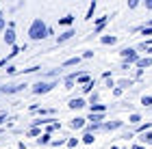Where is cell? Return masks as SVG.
I'll use <instances>...</instances> for the list:
<instances>
[{
	"label": "cell",
	"mask_w": 152,
	"mask_h": 149,
	"mask_svg": "<svg viewBox=\"0 0 152 149\" xmlns=\"http://www.w3.org/2000/svg\"><path fill=\"white\" fill-rule=\"evenodd\" d=\"M141 32H143V35H152V26H148V28H143Z\"/></svg>",
	"instance_id": "obj_36"
},
{
	"label": "cell",
	"mask_w": 152,
	"mask_h": 149,
	"mask_svg": "<svg viewBox=\"0 0 152 149\" xmlns=\"http://www.w3.org/2000/svg\"><path fill=\"white\" fill-rule=\"evenodd\" d=\"M139 145H152V132H143L141 134V138H139Z\"/></svg>",
	"instance_id": "obj_12"
},
{
	"label": "cell",
	"mask_w": 152,
	"mask_h": 149,
	"mask_svg": "<svg viewBox=\"0 0 152 149\" xmlns=\"http://www.w3.org/2000/svg\"><path fill=\"white\" fill-rule=\"evenodd\" d=\"M2 132H4V130H2V127H0V134H2Z\"/></svg>",
	"instance_id": "obj_40"
},
{
	"label": "cell",
	"mask_w": 152,
	"mask_h": 149,
	"mask_svg": "<svg viewBox=\"0 0 152 149\" xmlns=\"http://www.w3.org/2000/svg\"><path fill=\"white\" fill-rule=\"evenodd\" d=\"M4 28H7V19H4L2 13H0V32H4Z\"/></svg>",
	"instance_id": "obj_27"
},
{
	"label": "cell",
	"mask_w": 152,
	"mask_h": 149,
	"mask_svg": "<svg viewBox=\"0 0 152 149\" xmlns=\"http://www.w3.org/2000/svg\"><path fill=\"white\" fill-rule=\"evenodd\" d=\"M91 89H94V80H91V82H87L85 86H83V93H91Z\"/></svg>",
	"instance_id": "obj_28"
},
{
	"label": "cell",
	"mask_w": 152,
	"mask_h": 149,
	"mask_svg": "<svg viewBox=\"0 0 152 149\" xmlns=\"http://www.w3.org/2000/svg\"><path fill=\"white\" fill-rule=\"evenodd\" d=\"M4 121H7V114H0V125H2Z\"/></svg>",
	"instance_id": "obj_38"
},
{
	"label": "cell",
	"mask_w": 152,
	"mask_h": 149,
	"mask_svg": "<svg viewBox=\"0 0 152 149\" xmlns=\"http://www.w3.org/2000/svg\"><path fill=\"white\" fill-rule=\"evenodd\" d=\"M146 9H150V11H152V0H146Z\"/></svg>",
	"instance_id": "obj_37"
},
{
	"label": "cell",
	"mask_w": 152,
	"mask_h": 149,
	"mask_svg": "<svg viewBox=\"0 0 152 149\" xmlns=\"http://www.w3.org/2000/svg\"><path fill=\"white\" fill-rule=\"evenodd\" d=\"M72 22H74V15H72V13H67L65 17L59 19V26H72Z\"/></svg>",
	"instance_id": "obj_15"
},
{
	"label": "cell",
	"mask_w": 152,
	"mask_h": 149,
	"mask_svg": "<svg viewBox=\"0 0 152 149\" xmlns=\"http://www.w3.org/2000/svg\"><path fill=\"white\" fill-rule=\"evenodd\" d=\"M80 60H83L80 56H74V58H67V60H65V63H63V67H74V65H78V63H80Z\"/></svg>",
	"instance_id": "obj_17"
},
{
	"label": "cell",
	"mask_w": 152,
	"mask_h": 149,
	"mask_svg": "<svg viewBox=\"0 0 152 149\" xmlns=\"http://www.w3.org/2000/svg\"><path fill=\"white\" fill-rule=\"evenodd\" d=\"M28 136H41V130H39V127H31V130H28Z\"/></svg>",
	"instance_id": "obj_23"
},
{
	"label": "cell",
	"mask_w": 152,
	"mask_h": 149,
	"mask_svg": "<svg viewBox=\"0 0 152 149\" xmlns=\"http://www.w3.org/2000/svg\"><path fill=\"white\" fill-rule=\"evenodd\" d=\"M24 86H28L26 82L22 84H9V86H0V95H13V93H20L24 91Z\"/></svg>",
	"instance_id": "obj_4"
},
{
	"label": "cell",
	"mask_w": 152,
	"mask_h": 149,
	"mask_svg": "<svg viewBox=\"0 0 152 149\" xmlns=\"http://www.w3.org/2000/svg\"><path fill=\"white\" fill-rule=\"evenodd\" d=\"M102 119H104V114H89V121H91V123H96V125H100Z\"/></svg>",
	"instance_id": "obj_19"
},
{
	"label": "cell",
	"mask_w": 152,
	"mask_h": 149,
	"mask_svg": "<svg viewBox=\"0 0 152 149\" xmlns=\"http://www.w3.org/2000/svg\"><path fill=\"white\" fill-rule=\"evenodd\" d=\"M120 86H117V89H126V86H130V80H120V82H117Z\"/></svg>",
	"instance_id": "obj_29"
},
{
	"label": "cell",
	"mask_w": 152,
	"mask_h": 149,
	"mask_svg": "<svg viewBox=\"0 0 152 149\" xmlns=\"http://www.w3.org/2000/svg\"><path fill=\"white\" fill-rule=\"evenodd\" d=\"M128 121H130V123H139V121H141V117H139V114H130V117H128Z\"/></svg>",
	"instance_id": "obj_26"
},
{
	"label": "cell",
	"mask_w": 152,
	"mask_h": 149,
	"mask_svg": "<svg viewBox=\"0 0 152 149\" xmlns=\"http://www.w3.org/2000/svg\"><path fill=\"white\" fill-rule=\"evenodd\" d=\"M2 39H4V43H7V45H11V48L15 45V24H13V22H9V24H7Z\"/></svg>",
	"instance_id": "obj_2"
},
{
	"label": "cell",
	"mask_w": 152,
	"mask_h": 149,
	"mask_svg": "<svg viewBox=\"0 0 152 149\" xmlns=\"http://www.w3.org/2000/svg\"><path fill=\"white\" fill-rule=\"evenodd\" d=\"M137 6H139V2H137V0H130V2H128V9H137Z\"/></svg>",
	"instance_id": "obj_33"
},
{
	"label": "cell",
	"mask_w": 152,
	"mask_h": 149,
	"mask_svg": "<svg viewBox=\"0 0 152 149\" xmlns=\"http://www.w3.org/2000/svg\"><path fill=\"white\" fill-rule=\"evenodd\" d=\"M72 108V110H80V108H85L87 106V101L83 99V97H74V99H70V104H67Z\"/></svg>",
	"instance_id": "obj_6"
},
{
	"label": "cell",
	"mask_w": 152,
	"mask_h": 149,
	"mask_svg": "<svg viewBox=\"0 0 152 149\" xmlns=\"http://www.w3.org/2000/svg\"><path fill=\"white\" fill-rule=\"evenodd\" d=\"M61 145H65V140H61V138L59 140H52V149H59Z\"/></svg>",
	"instance_id": "obj_30"
},
{
	"label": "cell",
	"mask_w": 152,
	"mask_h": 149,
	"mask_svg": "<svg viewBox=\"0 0 152 149\" xmlns=\"http://www.w3.org/2000/svg\"><path fill=\"white\" fill-rule=\"evenodd\" d=\"M54 86H57V82H37L35 86H33V93H35V95H41V93L52 91Z\"/></svg>",
	"instance_id": "obj_5"
},
{
	"label": "cell",
	"mask_w": 152,
	"mask_h": 149,
	"mask_svg": "<svg viewBox=\"0 0 152 149\" xmlns=\"http://www.w3.org/2000/svg\"><path fill=\"white\" fill-rule=\"evenodd\" d=\"M120 54H122V58H124V63H126V65L139 60V54H137V50H133V48H124Z\"/></svg>",
	"instance_id": "obj_3"
},
{
	"label": "cell",
	"mask_w": 152,
	"mask_h": 149,
	"mask_svg": "<svg viewBox=\"0 0 152 149\" xmlns=\"http://www.w3.org/2000/svg\"><path fill=\"white\" fill-rule=\"evenodd\" d=\"M28 37H31V41H41V39L48 37V26H46V22L41 17H35L31 22V26H28Z\"/></svg>",
	"instance_id": "obj_1"
},
{
	"label": "cell",
	"mask_w": 152,
	"mask_h": 149,
	"mask_svg": "<svg viewBox=\"0 0 152 149\" xmlns=\"http://www.w3.org/2000/svg\"><path fill=\"white\" fill-rule=\"evenodd\" d=\"M109 22V17L104 15V17H98V19H96V32H100L102 28H104V24Z\"/></svg>",
	"instance_id": "obj_16"
},
{
	"label": "cell",
	"mask_w": 152,
	"mask_h": 149,
	"mask_svg": "<svg viewBox=\"0 0 152 149\" xmlns=\"http://www.w3.org/2000/svg\"><path fill=\"white\" fill-rule=\"evenodd\" d=\"M107 106L104 104H91V114H104Z\"/></svg>",
	"instance_id": "obj_14"
},
{
	"label": "cell",
	"mask_w": 152,
	"mask_h": 149,
	"mask_svg": "<svg viewBox=\"0 0 152 149\" xmlns=\"http://www.w3.org/2000/svg\"><path fill=\"white\" fill-rule=\"evenodd\" d=\"M111 149H120V147H111Z\"/></svg>",
	"instance_id": "obj_41"
},
{
	"label": "cell",
	"mask_w": 152,
	"mask_h": 149,
	"mask_svg": "<svg viewBox=\"0 0 152 149\" xmlns=\"http://www.w3.org/2000/svg\"><path fill=\"white\" fill-rule=\"evenodd\" d=\"M65 89H67V91H70V89H74V80L65 78Z\"/></svg>",
	"instance_id": "obj_31"
},
{
	"label": "cell",
	"mask_w": 152,
	"mask_h": 149,
	"mask_svg": "<svg viewBox=\"0 0 152 149\" xmlns=\"http://www.w3.org/2000/svg\"><path fill=\"white\" fill-rule=\"evenodd\" d=\"M70 127H72V130H80V127H85V119H83V117L72 119L70 121Z\"/></svg>",
	"instance_id": "obj_9"
},
{
	"label": "cell",
	"mask_w": 152,
	"mask_h": 149,
	"mask_svg": "<svg viewBox=\"0 0 152 149\" xmlns=\"http://www.w3.org/2000/svg\"><path fill=\"white\" fill-rule=\"evenodd\" d=\"M76 82L85 86L87 82H91V76H89V73H78V76H76Z\"/></svg>",
	"instance_id": "obj_13"
},
{
	"label": "cell",
	"mask_w": 152,
	"mask_h": 149,
	"mask_svg": "<svg viewBox=\"0 0 152 149\" xmlns=\"http://www.w3.org/2000/svg\"><path fill=\"white\" fill-rule=\"evenodd\" d=\"M74 35H76V30H74V28H67L63 35H59V37H57V43H65V41H70Z\"/></svg>",
	"instance_id": "obj_7"
},
{
	"label": "cell",
	"mask_w": 152,
	"mask_h": 149,
	"mask_svg": "<svg viewBox=\"0 0 152 149\" xmlns=\"http://www.w3.org/2000/svg\"><path fill=\"white\" fill-rule=\"evenodd\" d=\"M94 11H96V2L89 4V9H87V13H85V19H91V17H94Z\"/></svg>",
	"instance_id": "obj_21"
},
{
	"label": "cell",
	"mask_w": 152,
	"mask_h": 149,
	"mask_svg": "<svg viewBox=\"0 0 152 149\" xmlns=\"http://www.w3.org/2000/svg\"><path fill=\"white\" fill-rule=\"evenodd\" d=\"M133 149H146V147H141V145H133Z\"/></svg>",
	"instance_id": "obj_39"
},
{
	"label": "cell",
	"mask_w": 152,
	"mask_h": 149,
	"mask_svg": "<svg viewBox=\"0 0 152 149\" xmlns=\"http://www.w3.org/2000/svg\"><path fill=\"white\" fill-rule=\"evenodd\" d=\"M7 73H9V76H13V73H18V67L9 65V67H7Z\"/></svg>",
	"instance_id": "obj_32"
},
{
	"label": "cell",
	"mask_w": 152,
	"mask_h": 149,
	"mask_svg": "<svg viewBox=\"0 0 152 149\" xmlns=\"http://www.w3.org/2000/svg\"><path fill=\"white\" fill-rule=\"evenodd\" d=\"M122 125H124V121H109V123H104L102 127H104V130H109V132H111V130H120Z\"/></svg>",
	"instance_id": "obj_10"
},
{
	"label": "cell",
	"mask_w": 152,
	"mask_h": 149,
	"mask_svg": "<svg viewBox=\"0 0 152 149\" xmlns=\"http://www.w3.org/2000/svg\"><path fill=\"white\" fill-rule=\"evenodd\" d=\"M100 43H102V45H115V43H117V37H113V35H104V37L100 39Z\"/></svg>",
	"instance_id": "obj_11"
},
{
	"label": "cell",
	"mask_w": 152,
	"mask_h": 149,
	"mask_svg": "<svg viewBox=\"0 0 152 149\" xmlns=\"http://www.w3.org/2000/svg\"><path fill=\"white\" fill-rule=\"evenodd\" d=\"M141 104L143 106H152V95H143L141 97Z\"/></svg>",
	"instance_id": "obj_24"
},
{
	"label": "cell",
	"mask_w": 152,
	"mask_h": 149,
	"mask_svg": "<svg viewBox=\"0 0 152 149\" xmlns=\"http://www.w3.org/2000/svg\"><path fill=\"white\" fill-rule=\"evenodd\" d=\"M48 143H50V134H41L37 138V145H48Z\"/></svg>",
	"instance_id": "obj_20"
},
{
	"label": "cell",
	"mask_w": 152,
	"mask_h": 149,
	"mask_svg": "<svg viewBox=\"0 0 152 149\" xmlns=\"http://www.w3.org/2000/svg\"><path fill=\"white\" fill-rule=\"evenodd\" d=\"M96 101H98V93H94V95L89 97V106H91V104H96Z\"/></svg>",
	"instance_id": "obj_34"
},
{
	"label": "cell",
	"mask_w": 152,
	"mask_h": 149,
	"mask_svg": "<svg viewBox=\"0 0 152 149\" xmlns=\"http://www.w3.org/2000/svg\"><path fill=\"white\" fill-rule=\"evenodd\" d=\"M135 65L139 67V71H141V69H148V67H152V56H143V58L137 60Z\"/></svg>",
	"instance_id": "obj_8"
},
{
	"label": "cell",
	"mask_w": 152,
	"mask_h": 149,
	"mask_svg": "<svg viewBox=\"0 0 152 149\" xmlns=\"http://www.w3.org/2000/svg\"><path fill=\"white\" fill-rule=\"evenodd\" d=\"M65 145L70 147V149H74V147H78V138H70V140H67Z\"/></svg>",
	"instance_id": "obj_25"
},
{
	"label": "cell",
	"mask_w": 152,
	"mask_h": 149,
	"mask_svg": "<svg viewBox=\"0 0 152 149\" xmlns=\"http://www.w3.org/2000/svg\"><path fill=\"white\" fill-rule=\"evenodd\" d=\"M18 52H22V48H18V45H13V50L9 52V56H7L4 60H9V58H13V56H18Z\"/></svg>",
	"instance_id": "obj_22"
},
{
	"label": "cell",
	"mask_w": 152,
	"mask_h": 149,
	"mask_svg": "<svg viewBox=\"0 0 152 149\" xmlns=\"http://www.w3.org/2000/svg\"><path fill=\"white\" fill-rule=\"evenodd\" d=\"M91 56H94V52H83L80 58H91Z\"/></svg>",
	"instance_id": "obj_35"
},
{
	"label": "cell",
	"mask_w": 152,
	"mask_h": 149,
	"mask_svg": "<svg viewBox=\"0 0 152 149\" xmlns=\"http://www.w3.org/2000/svg\"><path fill=\"white\" fill-rule=\"evenodd\" d=\"M80 140H83V143H85V145H94L96 136H94V134H89V132H85V136H83Z\"/></svg>",
	"instance_id": "obj_18"
}]
</instances>
